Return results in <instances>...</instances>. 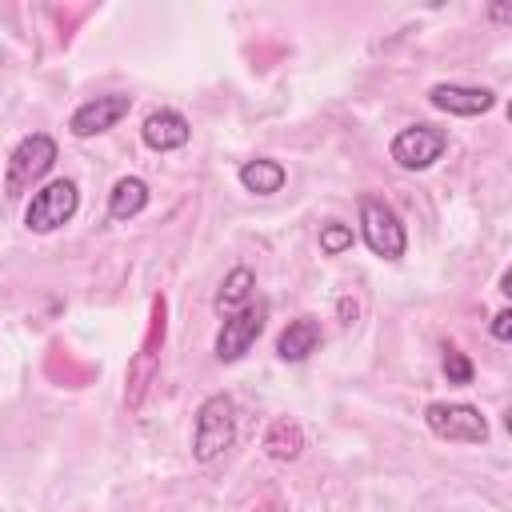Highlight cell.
<instances>
[{
	"instance_id": "obj_1",
	"label": "cell",
	"mask_w": 512,
	"mask_h": 512,
	"mask_svg": "<svg viewBox=\"0 0 512 512\" xmlns=\"http://www.w3.org/2000/svg\"><path fill=\"white\" fill-rule=\"evenodd\" d=\"M236 444V404L224 392H212L196 408V428H192V456L200 464L220 460Z\"/></svg>"
},
{
	"instance_id": "obj_2",
	"label": "cell",
	"mask_w": 512,
	"mask_h": 512,
	"mask_svg": "<svg viewBox=\"0 0 512 512\" xmlns=\"http://www.w3.org/2000/svg\"><path fill=\"white\" fill-rule=\"evenodd\" d=\"M56 164V140L44 136V132H32L24 136L12 156H8V168H4V192L8 196H24L48 168Z\"/></svg>"
},
{
	"instance_id": "obj_3",
	"label": "cell",
	"mask_w": 512,
	"mask_h": 512,
	"mask_svg": "<svg viewBox=\"0 0 512 512\" xmlns=\"http://www.w3.org/2000/svg\"><path fill=\"white\" fill-rule=\"evenodd\" d=\"M360 236L380 260H400L408 248V232L400 216L376 196H360Z\"/></svg>"
},
{
	"instance_id": "obj_4",
	"label": "cell",
	"mask_w": 512,
	"mask_h": 512,
	"mask_svg": "<svg viewBox=\"0 0 512 512\" xmlns=\"http://www.w3.org/2000/svg\"><path fill=\"white\" fill-rule=\"evenodd\" d=\"M424 424L432 436L440 440H456V444H484L488 440V420L480 408L472 404H448V400H432L424 408Z\"/></svg>"
},
{
	"instance_id": "obj_5",
	"label": "cell",
	"mask_w": 512,
	"mask_h": 512,
	"mask_svg": "<svg viewBox=\"0 0 512 512\" xmlns=\"http://www.w3.org/2000/svg\"><path fill=\"white\" fill-rule=\"evenodd\" d=\"M444 148H448V132L436 128V124H408V128H400V132L392 136V144H388L392 160H396L404 172H424V168H432V164L444 156Z\"/></svg>"
},
{
	"instance_id": "obj_6",
	"label": "cell",
	"mask_w": 512,
	"mask_h": 512,
	"mask_svg": "<svg viewBox=\"0 0 512 512\" xmlns=\"http://www.w3.org/2000/svg\"><path fill=\"white\" fill-rule=\"evenodd\" d=\"M80 208V192L72 180H52L40 192H32L28 208H24V224L32 232H56L60 224H68Z\"/></svg>"
},
{
	"instance_id": "obj_7",
	"label": "cell",
	"mask_w": 512,
	"mask_h": 512,
	"mask_svg": "<svg viewBox=\"0 0 512 512\" xmlns=\"http://www.w3.org/2000/svg\"><path fill=\"white\" fill-rule=\"evenodd\" d=\"M264 332V304H244L240 312H232L224 320V328L216 332V360L220 364H236L252 344L256 336Z\"/></svg>"
},
{
	"instance_id": "obj_8",
	"label": "cell",
	"mask_w": 512,
	"mask_h": 512,
	"mask_svg": "<svg viewBox=\"0 0 512 512\" xmlns=\"http://www.w3.org/2000/svg\"><path fill=\"white\" fill-rule=\"evenodd\" d=\"M128 108H132V96H124V92H108V96L84 100V104L72 112L68 132L80 136V140H84V136H100V132L116 128V124L128 116Z\"/></svg>"
},
{
	"instance_id": "obj_9",
	"label": "cell",
	"mask_w": 512,
	"mask_h": 512,
	"mask_svg": "<svg viewBox=\"0 0 512 512\" xmlns=\"http://www.w3.org/2000/svg\"><path fill=\"white\" fill-rule=\"evenodd\" d=\"M428 104L448 112V116H484L496 104L492 88H472V84H432Z\"/></svg>"
},
{
	"instance_id": "obj_10",
	"label": "cell",
	"mask_w": 512,
	"mask_h": 512,
	"mask_svg": "<svg viewBox=\"0 0 512 512\" xmlns=\"http://www.w3.org/2000/svg\"><path fill=\"white\" fill-rule=\"evenodd\" d=\"M140 136H144V144H148L152 152H176V148L188 144L192 128H188V120H184L176 108H156V112H148Z\"/></svg>"
},
{
	"instance_id": "obj_11",
	"label": "cell",
	"mask_w": 512,
	"mask_h": 512,
	"mask_svg": "<svg viewBox=\"0 0 512 512\" xmlns=\"http://www.w3.org/2000/svg\"><path fill=\"white\" fill-rule=\"evenodd\" d=\"M320 320H312V316H296V320H288V328L280 332V340H276V356L284 360V364H300V360H308L316 348H320Z\"/></svg>"
},
{
	"instance_id": "obj_12",
	"label": "cell",
	"mask_w": 512,
	"mask_h": 512,
	"mask_svg": "<svg viewBox=\"0 0 512 512\" xmlns=\"http://www.w3.org/2000/svg\"><path fill=\"white\" fill-rule=\"evenodd\" d=\"M148 208V184L140 176H120L108 192V216L112 220H132Z\"/></svg>"
},
{
	"instance_id": "obj_13",
	"label": "cell",
	"mask_w": 512,
	"mask_h": 512,
	"mask_svg": "<svg viewBox=\"0 0 512 512\" xmlns=\"http://www.w3.org/2000/svg\"><path fill=\"white\" fill-rule=\"evenodd\" d=\"M284 180H288V172H284L280 160L260 156V160L240 164V184H244L252 196H276V192L284 188Z\"/></svg>"
},
{
	"instance_id": "obj_14",
	"label": "cell",
	"mask_w": 512,
	"mask_h": 512,
	"mask_svg": "<svg viewBox=\"0 0 512 512\" xmlns=\"http://www.w3.org/2000/svg\"><path fill=\"white\" fill-rule=\"evenodd\" d=\"M264 452H268L272 460H280V464L296 460V456L304 452V432H300V424H296V420H288V416L272 420V424H268V432H264Z\"/></svg>"
},
{
	"instance_id": "obj_15",
	"label": "cell",
	"mask_w": 512,
	"mask_h": 512,
	"mask_svg": "<svg viewBox=\"0 0 512 512\" xmlns=\"http://www.w3.org/2000/svg\"><path fill=\"white\" fill-rule=\"evenodd\" d=\"M252 288H256L252 268H232V272L220 280V288H216V308H220V312H240V308L252 300Z\"/></svg>"
},
{
	"instance_id": "obj_16",
	"label": "cell",
	"mask_w": 512,
	"mask_h": 512,
	"mask_svg": "<svg viewBox=\"0 0 512 512\" xmlns=\"http://www.w3.org/2000/svg\"><path fill=\"white\" fill-rule=\"evenodd\" d=\"M348 248H352V228H348V224L332 220V224L320 228V252H324V256H344Z\"/></svg>"
},
{
	"instance_id": "obj_17",
	"label": "cell",
	"mask_w": 512,
	"mask_h": 512,
	"mask_svg": "<svg viewBox=\"0 0 512 512\" xmlns=\"http://www.w3.org/2000/svg\"><path fill=\"white\" fill-rule=\"evenodd\" d=\"M444 376L448 384H472V360L456 344H444Z\"/></svg>"
},
{
	"instance_id": "obj_18",
	"label": "cell",
	"mask_w": 512,
	"mask_h": 512,
	"mask_svg": "<svg viewBox=\"0 0 512 512\" xmlns=\"http://www.w3.org/2000/svg\"><path fill=\"white\" fill-rule=\"evenodd\" d=\"M492 336H496L500 344L512 336V312H508V308H500V312L492 316Z\"/></svg>"
},
{
	"instance_id": "obj_19",
	"label": "cell",
	"mask_w": 512,
	"mask_h": 512,
	"mask_svg": "<svg viewBox=\"0 0 512 512\" xmlns=\"http://www.w3.org/2000/svg\"><path fill=\"white\" fill-rule=\"evenodd\" d=\"M336 312H340V320H344V324H352V320H356V304H352L348 296H344V300L336 304Z\"/></svg>"
},
{
	"instance_id": "obj_20",
	"label": "cell",
	"mask_w": 512,
	"mask_h": 512,
	"mask_svg": "<svg viewBox=\"0 0 512 512\" xmlns=\"http://www.w3.org/2000/svg\"><path fill=\"white\" fill-rule=\"evenodd\" d=\"M492 16H496V20H508V16H512V8H504V4H496V8H492Z\"/></svg>"
}]
</instances>
